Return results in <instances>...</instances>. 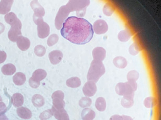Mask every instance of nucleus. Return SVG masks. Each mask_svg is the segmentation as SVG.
I'll list each match as a JSON object with an SVG mask.
<instances>
[{
  "label": "nucleus",
  "instance_id": "obj_20",
  "mask_svg": "<svg viewBox=\"0 0 161 120\" xmlns=\"http://www.w3.org/2000/svg\"><path fill=\"white\" fill-rule=\"evenodd\" d=\"M95 117V112L90 108H85L81 112V118L82 120H93Z\"/></svg>",
  "mask_w": 161,
  "mask_h": 120
},
{
  "label": "nucleus",
  "instance_id": "obj_35",
  "mask_svg": "<svg viewBox=\"0 0 161 120\" xmlns=\"http://www.w3.org/2000/svg\"><path fill=\"white\" fill-rule=\"evenodd\" d=\"M59 41V36L57 34H53L48 38L47 40V44L50 47L54 45Z\"/></svg>",
  "mask_w": 161,
  "mask_h": 120
},
{
  "label": "nucleus",
  "instance_id": "obj_5",
  "mask_svg": "<svg viewBox=\"0 0 161 120\" xmlns=\"http://www.w3.org/2000/svg\"><path fill=\"white\" fill-rule=\"evenodd\" d=\"M64 93L60 90L55 91L52 95L53 107L56 109H64L66 103L64 100Z\"/></svg>",
  "mask_w": 161,
  "mask_h": 120
},
{
  "label": "nucleus",
  "instance_id": "obj_21",
  "mask_svg": "<svg viewBox=\"0 0 161 120\" xmlns=\"http://www.w3.org/2000/svg\"><path fill=\"white\" fill-rule=\"evenodd\" d=\"M131 37V32L128 29L122 30L118 34V38L122 42H127L130 40Z\"/></svg>",
  "mask_w": 161,
  "mask_h": 120
},
{
  "label": "nucleus",
  "instance_id": "obj_15",
  "mask_svg": "<svg viewBox=\"0 0 161 120\" xmlns=\"http://www.w3.org/2000/svg\"><path fill=\"white\" fill-rule=\"evenodd\" d=\"M30 5L35 14L36 16L42 17L45 15V10L44 8L37 1H32L30 3Z\"/></svg>",
  "mask_w": 161,
  "mask_h": 120
},
{
  "label": "nucleus",
  "instance_id": "obj_18",
  "mask_svg": "<svg viewBox=\"0 0 161 120\" xmlns=\"http://www.w3.org/2000/svg\"><path fill=\"white\" fill-rule=\"evenodd\" d=\"M47 75V73L45 70L42 69H38L33 72L31 79L34 81L40 82V81L46 78Z\"/></svg>",
  "mask_w": 161,
  "mask_h": 120
},
{
  "label": "nucleus",
  "instance_id": "obj_23",
  "mask_svg": "<svg viewBox=\"0 0 161 120\" xmlns=\"http://www.w3.org/2000/svg\"><path fill=\"white\" fill-rule=\"evenodd\" d=\"M113 63L115 67L120 69L125 68L127 65V61L123 57L118 56L113 59Z\"/></svg>",
  "mask_w": 161,
  "mask_h": 120
},
{
  "label": "nucleus",
  "instance_id": "obj_7",
  "mask_svg": "<svg viewBox=\"0 0 161 120\" xmlns=\"http://www.w3.org/2000/svg\"><path fill=\"white\" fill-rule=\"evenodd\" d=\"M82 91L87 97L94 96L97 91V87L95 83L92 81H87L82 88Z\"/></svg>",
  "mask_w": 161,
  "mask_h": 120
},
{
  "label": "nucleus",
  "instance_id": "obj_34",
  "mask_svg": "<svg viewBox=\"0 0 161 120\" xmlns=\"http://www.w3.org/2000/svg\"><path fill=\"white\" fill-rule=\"evenodd\" d=\"M34 52L36 56L39 57H42L46 54V49L43 46L39 45L35 47Z\"/></svg>",
  "mask_w": 161,
  "mask_h": 120
},
{
  "label": "nucleus",
  "instance_id": "obj_24",
  "mask_svg": "<svg viewBox=\"0 0 161 120\" xmlns=\"http://www.w3.org/2000/svg\"><path fill=\"white\" fill-rule=\"evenodd\" d=\"M1 70L4 75L10 76L15 73V72H16V68L15 66L13 64L8 63L2 67Z\"/></svg>",
  "mask_w": 161,
  "mask_h": 120
},
{
  "label": "nucleus",
  "instance_id": "obj_42",
  "mask_svg": "<svg viewBox=\"0 0 161 120\" xmlns=\"http://www.w3.org/2000/svg\"><path fill=\"white\" fill-rule=\"evenodd\" d=\"M0 120H8L5 114L0 113Z\"/></svg>",
  "mask_w": 161,
  "mask_h": 120
},
{
  "label": "nucleus",
  "instance_id": "obj_29",
  "mask_svg": "<svg viewBox=\"0 0 161 120\" xmlns=\"http://www.w3.org/2000/svg\"><path fill=\"white\" fill-rule=\"evenodd\" d=\"M157 104V100L153 97L146 98L144 101V105L146 108H152Z\"/></svg>",
  "mask_w": 161,
  "mask_h": 120
},
{
  "label": "nucleus",
  "instance_id": "obj_25",
  "mask_svg": "<svg viewBox=\"0 0 161 120\" xmlns=\"http://www.w3.org/2000/svg\"><path fill=\"white\" fill-rule=\"evenodd\" d=\"M81 80L78 77H73L66 81V84L69 88H76L81 85Z\"/></svg>",
  "mask_w": 161,
  "mask_h": 120
},
{
  "label": "nucleus",
  "instance_id": "obj_3",
  "mask_svg": "<svg viewBox=\"0 0 161 120\" xmlns=\"http://www.w3.org/2000/svg\"><path fill=\"white\" fill-rule=\"evenodd\" d=\"M105 72V68L102 62L93 60L87 73L88 81L97 82Z\"/></svg>",
  "mask_w": 161,
  "mask_h": 120
},
{
  "label": "nucleus",
  "instance_id": "obj_31",
  "mask_svg": "<svg viewBox=\"0 0 161 120\" xmlns=\"http://www.w3.org/2000/svg\"><path fill=\"white\" fill-rule=\"evenodd\" d=\"M92 103V101L89 97H83L79 101V105L81 108L89 107Z\"/></svg>",
  "mask_w": 161,
  "mask_h": 120
},
{
  "label": "nucleus",
  "instance_id": "obj_26",
  "mask_svg": "<svg viewBox=\"0 0 161 120\" xmlns=\"http://www.w3.org/2000/svg\"><path fill=\"white\" fill-rule=\"evenodd\" d=\"M32 102L36 107L40 108L45 104V99L40 94H35L32 97Z\"/></svg>",
  "mask_w": 161,
  "mask_h": 120
},
{
  "label": "nucleus",
  "instance_id": "obj_37",
  "mask_svg": "<svg viewBox=\"0 0 161 120\" xmlns=\"http://www.w3.org/2000/svg\"><path fill=\"white\" fill-rule=\"evenodd\" d=\"M109 120H133V119L131 117L127 115L115 114L110 117Z\"/></svg>",
  "mask_w": 161,
  "mask_h": 120
},
{
  "label": "nucleus",
  "instance_id": "obj_30",
  "mask_svg": "<svg viewBox=\"0 0 161 120\" xmlns=\"http://www.w3.org/2000/svg\"><path fill=\"white\" fill-rule=\"evenodd\" d=\"M139 78V73L136 70H131L128 72L127 75V79L128 81L136 82Z\"/></svg>",
  "mask_w": 161,
  "mask_h": 120
},
{
  "label": "nucleus",
  "instance_id": "obj_38",
  "mask_svg": "<svg viewBox=\"0 0 161 120\" xmlns=\"http://www.w3.org/2000/svg\"><path fill=\"white\" fill-rule=\"evenodd\" d=\"M33 21H34L35 24H36V25H38L40 23H41L42 22H43V19L42 17L36 16L35 14H33Z\"/></svg>",
  "mask_w": 161,
  "mask_h": 120
},
{
  "label": "nucleus",
  "instance_id": "obj_14",
  "mask_svg": "<svg viewBox=\"0 0 161 120\" xmlns=\"http://www.w3.org/2000/svg\"><path fill=\"white\" fill-rule=\"evenodd\" d=\"M51 110L53 111V115L58 120H64L69 119V115L67 112L64 109H56L52 107Z\"/></svg>",
  "mask_w": 161,
  "mask_h": 120
},
{
  "label": "nucleus",
  "instance_id": "obj_9",
  "mask_svg": "<svg viewBox=\"0 0 161 120\" xmlns=\"http://www.w3.org/2000/svg\"><path fill=\"white\" fill-rule=\"evenodd\" d=\"M38 35L40 38H45L49 36L50 34V27L49 25L45 22H42L37 25Z\"/></svg>",
  "mask_w": 161,
  "mask_h": 120
},
{
  "label": "nucleus",
  "instance_id": "obj_33",
  "mask_svg": "<svg viewBox=\"0 0 161 120\" xmlns=\"http://www.w3.org/2000/svg\"><path fill=\"white\" fill-rule=\"evenodd\" d=\"M115 8L110 3L106 4L103 8V13L106 16H110L114 13Z\"/></svg>",
  "mask_w": 161,
  "mask_h": 120
},
{
  "label": "nucleus",
  "instance_id": "obj_41",
  "mask_svg": "<svg viewBox=\"0 0 161 120\" xmlns=\"http://www.w3.org/2000/svg\"><path fill=\"white\" fill-rule=\"evenodd\" d=\"M8 110L7 106L3 102H0V113L4 114Z\"/></svg>",
  "mask_w": 161,
  "mask_h": 120
},
{
  "label": "nucleus",
  "instance_id": "obj_2",
  "mask_svg": "<svg viewBox=\"0 0 161 120\" xmlns=\"http://www.w3.org/2000/svg\"><path fill=\"white\" fill-rule=\"evenodd\" d=\"M90 1H70L66 5L60 8L55 19V26L57 29L61 28L64 21L66 20L70 12L77 11V14H82L86 12Z\"/></svg>",
  "mask_w": 161,
  "mask_h": 120
},
{
  "label": "nucleus",
  "instance_id": "obj_17",
  "mask_svg": "<svg viewBox=\"0 0 161 120\" xmlns=\"http://www.w3.org/2000/svg\"><path fill=\"white\" fill-rule=\"evenodd\" d=\"M17 112L19 117L25 120L30 119L32 115V112L29 109L23 107L18 108L17 109Z\"/></svg>",
  "mask_w": 161,
  "mask_h": 120
},
{
  "label": "nucleus",
  "instance_id": "obj_1",
  "mask_svg": "<svg viewBox=\"0 0 161 120\" xmlns=\"http://www.w3.org/2000/svg\"><path fill=\"white\" fill-rule=\"evenodd\" d=\"M62 26L61 35L73 44H87L94 36L92 25L84 18L70 16L66 18Z\"/></svg>",
  "mask_w": 161,
  "mask_h": 120
},
{
  "label": "nucleus",
  "instance_id": "obj_6",
  "mask_svg": "<svg viewBox=\"0 0 161 120\" xmlns=\"http://www.w3.org/2000/svg\"><path fill=\"white\" fill-rule=\"evenodd\" d=\"M94 32L98 35L105 34L108 29V24L104 20H98L96 21L93 25Z\"/></svg>",
  "mask_w": 161,
  "mask_h": 120
},
{
  "label": "nucleus",
  "instance_id": "obj_45",
  "mask_svg": "<svg viewBox=\"0 0 161 120\" xmlns=\"http://www.w3.org/2000/svg\"><path fill=\"white\" fill-rule=\"evenodd\" d=\"M69 120V119H66V120Z\"/></svg>",
  "mask_w": 161,
  "mask_h": 120
},
{
  "label": "nucleus",
  "instance_id": "obj_16",
  "mask_svg": "<svg viewBox=\"0 0 161 120\" xmlns=\"http://www.w3.org/2000/svg\"><path fill=\"white\" fill-rule=\"evenodd\" d=\"M17 44L19 48L22 51H25L30 47V41L28 38L20 36L17 40Z\"/></svg>",
  "mask_w": 161,
  "mask_h": 120
},
{
  "label": "nucleus",
  "instance_id": "obj_4",
  "mask_svg": "<svg viewBox=\"0 0 161 120\" xmlns=\"http://www.w3.org/2000/svg\"><path fill=\"white\" fill-rule=\"evenodd\" d=\"M137 88L136 82L127 81L125 83H119L117 84L115 91L119 96H131L134 97L135 92Z\"/></svg>",
  "mask_w": 161,
  "mask_h": 120
},
{
  "label": "nucleus",
  "instance_id": "obj_10",
  "mask_svg": "<svg viewBox=\"0 0 161 120\" xmlns=\"http://www.w3.org/2000/svg\"><path fill=\"white\" fill-rule=\"evenodd\" d=\"M92 54L94 60L102 62L105 58L106 52L103 47H97L93 49Z\"/></svg>",
  "mask_w": 161,
  "mask_h": 120
},
{
  "label": "nucleus",
  "instance_id": "obj_22",
  "mask_svg": "<svg viewBox=\"0 0 161 120\" xmlns=\"http://www.w3.org/2000/svg\"><path fill=\"white\" fill-rule=\"evenodd\" d=\"M13 81L17 86L23 85L26 81L25 75L22 72H17L13 76Z\"/></svg>",
  "mask_w": 161,
  "mask_h": 120
},
{
  "label": "nucleus",
  "instance_id": "obj_13",
  "mask_svg": "<svg viewBox=\"0 0 161 120\" xmlns=\"http://www.w3.org/2000/svg\"><path fill=\"white\" fill-rule=\"evenodd\" d=\"M14 1L12 0H2L0 1V14H6L10 11Z\"/></svg>",
  "mask_w": 161,
  "mask_h": 120
},
{
  "label": "nucleus",
  "instance_id": "obj_32",
  "mask_svg": "<svg viewBox=\"0 0 161 120\" xmlns=\"http://www.w3.org/2000/svg\"><path fill=\"white\" fill-rule=\"evenodd\" d=\"M141 50V49L140 48V46L136 42H134L131 44L129 48L130 54L133 56L137 55Z\"/></svg>",
  "mask_w": 161,
  "mask_h": 120
},
{
  "label": "nucleus",
  "instance_id": "obj_8",
  "mask_svg": "<svg viewBox=\"0 0 161 120\" xmlns=\"http://www.w3.org/2000/svg\"><path fill=\"white\" fill-rule=\"evenodd\" d=\"M5 21L8 24H10L12 26H16L18 27L21 29L22 23L20 20L17 18V15L15 13L13 12H10L5 15Z\"/></svg>",
  "mask_w": 161,
  "mask_h": 120
},
{
  "label": "nucleus",
  "instance_id": "obj_12",
  "mask_svg": "<svg viewBox=\"0 0 161 120\" xmlns=\"http://www.w3.org/2000/svg\"><path fill=\"white\" fill-rule=\"evenodd\" d=\"M63 58V52L59 50H53L49 54V58L53 65H57L61 62Z\"/></svg>",
  "mask_w": 161,
  "mask_h": 120
},
{
  "label": "nucleus",
  "instance_id": "obj_44",
  "mask_svg": "<svg viewBox=\"0 0 161 120\" xmlns=\"http://www.w3.org/2000/svg\"><path fill=\"white\" fill-rule=\"evenodd\" d=\"M2 101V97H1V96H0V102H1V101Z\"/></svg>",
  "mask_w": 161,
  "mask_h": 120
},
{
  "label": "nucleus",
  "instance_id": "obj_19",
  "mask_svg": "<svg viewBox=\"0 0 161 120\" xmlns=\"http://www.w3.org/2000/svg\"><path fill=\"white\" fill-rule=\"evenodd\" d=\"M12 101L14 107H20L23 104L24 97L21 93H16L12 97Z\"/></svg>",
  "mask_w": 161,
  "mask_h": 120
},
{
  "label": "nucleus",
  "instance_id": "obj_40",
  "mask_svg": "<svg viewBox=\"0 0 161 120\" xmlns=\"http://www.w3.org/2000/svg\"><path fill=\"white\" fill-rule=\"evenodd\" d=\"M7 54L4 51L0 50V63H2L4 62L7 59Z\"/></svg>",
  "mask_w": 161,
  "mask_h": 120
},
{
  "label": "nucleus",
  "instance_id": "obj_27",
  "mask_svg": "<svg viewBox=\"0 0 161 120\" xmlns=\"http://www.w3.org/2000/svg\"><path fill=\"white\" fill-rule=\"evenodd\" d=\"M121 104L125 108H130L134 104V97L131 96H124L121 100Z\"/></svg>",
  "mask_w": 161,
  "mask_h": 120
},
{
  "label": "nucleus",
  "instance_id": "obj_43",
  "mask_svg": "<svg viewBox=\"0 0 161 120\" xmlns=\"http://www.w3.org/2000/svg\"><path fill=\"white\" fill-rule=\"evenodd\" d=\"M5 30V26L2 23H0V34H2Z\"/></svg>",
  "mask_w": 161,
  "mask_h": 120
},
{
  "label": "nucleus",
  "instance_id": "obj_36",
  "mask_svg": "<svg viewBox=\"0 0 161 120\" xmlns=\"http://www.w3.org/2000/svg\"><path fill=\"white\" fill-rule=\"evenodd\" d=\"M53 111L51 109H48L41 113L40 115V118L41 120H47L53 116Z\"/></svg>",
  "mask_w": 161,
  "mask_h": 120
},
{
  "label": "nucleus",
  "instance_id": "obj_28",
  "mask_svg": "<svg viewBox=\"0 0 161 120\" xmlns=\"http://www.w3.org/2000/svg\"><path fill=\"white\" fill-rule=\"evenodd\" d=\"M95 107L97 110L103 112L106 109V102L104 98L99 97L96 99L95 102Z\"/></svg>",
  "mask_w": 161,
  "mask_h": 120
},
{
  "label": "nucleus",
  "instance_id": "obj_39",
  "mask_svg": "<svg viewBox=\"0 0 161 120\" xmlns=\"http://www.w3.org/2000/svg\"><path fill=\"white\" fill-rule=\"evenodd\" d=\"M29 84L32 88H35V89L38 88L40 86V82L34 81V80L32 79L31 78H30V79L29 80Z\"/></svg>",
  "mask_w": 161,
  "mask_h": 120
},
{
  "label": "nucleus",
  "instance_id": "obj_11",
  "mask_svg": "<svg viewBox=\"0 0 161 120\" xmlns=\"http://www.w3.org/2000/svg\"><path fill=\"white\" fill-rule=\"evenodd\" d=\"M21 29L18 27L12 26L8 32V38L10 41L12 42H17L19 38L22 36Z\"/></svg>",
  "mask_w": 161,
  "mask_h": 120
}]
</instances>
